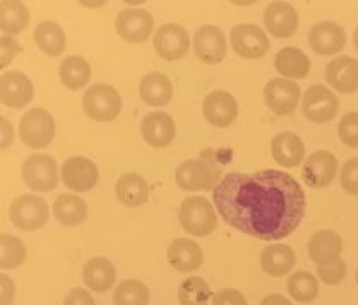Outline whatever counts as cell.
Segmentation results:
<instances>
[{
    "label": "cell",
    "instance_id": "6da1fadb",
    "mask_svg": "<svg viewBox=\"0 0 358 305\" xmlns=\"http://www.w3.org/2000/svg\"><path fill=\"white\" fill-rule=\"evenodd\" d=\"M213 197L230 227L259 240L287 239L299 228L307 206L302 185L280 170L228 173Z\"/></svg>",
    "mask_w": 358,
    "mask_h": 305
},
{
    "label": "cell",
    "instance_id": "484cf974",
    "mask_svg": "<svg viewBox=\"0 0 358 305\" xmlns=\"http://www.w3.org/2000/svg\"><path fill=\"white\" fill-rule=\"evenodd\" d=\"M295 253L290 246L287 243H274V246H268L261 253V266L264 273L269 276L280 278L285 276L287 273L292 271L295 266Z\"/></svg>",
    "mask_w": 358,
    "mask_h": 305
},
{
    "label": "cell",
    "instance_id": "30bf717a",
    "mask_svg": "<svg viewBox=\"0 0 358 305\" xmlns=\"http://www.w3.org/2000/svg\"><path fill=\"white\" fill-rule=\"evenodd\" d=\"M231 47L243 59L256 60L269 50V40L266 33L256 24H238L230 33Z\"/></svg>",
    "mask_w": 358,
    "mask_h": 305
},
{
    "label": "cell",
    "instance_id": "e0dca14e",
    "mask_svg": "<svg viewBox=\"0 0 358 305\" xmlns=\"http://www.w3.org/2000/svg\"><path fill=\"white\" fill-rule=\"evenodd\" d=\"M308 43L319 55H334L345 47L346 33L336 22L322 21L312 26L308 31Z\"/></svg>",
    "mask_w": 358,
    "mask_h": 305
},
{
    "label": "cell",
    "instance_id": "2e32d148",
    "mask_svg": "<svg viewBox=\"0 0 358 305\" xmlns=\"http://www.w3.org/2000/svg\"><path fill=\"white\" fill-rule=\"evenodd\" d=\"M33 83L22 72L13 71L2 74L0 79V100L9 108H22L33 98Z\"/></svg>",
    "mask_w": 358,
    "mask_h": 305
},
{
    "label": "cell",
    "instance_id": "1f68e13d",
    "mask_svg": "<svg viewBox=\"0 0 358 305\" xmlns=\"http://www.w3.org/2000/svg\"><path fill=\"white\" fill-rule=\"evenodd\" d=\"M60 81L69 90H81L90 83L91 67L83 57H67L59 69Z\"/></svg>",
    "mask_w": 358,
    "mask_h": 305
},
{
    "label": "cell",
    "instance_id": "7a4b0ae2",
    "mask_svg": "<svg viewBox=\"0 0 358 305\" xmlns=\"http://www.w3.org/2000/svg\"><path fill=\"white\" fill-rule=\"evenodd\" d=\"M222 169L211 156L187 159L177 169V184L180 189L190 190H209L220 184Z\"/></svg>",
    "mask_w": 358,
    "mask_h": 305
},
{
    "label": "cell",
    "instance_id": "d6a6232c",
    "mask_svg": "<svg viewBox=\"0 0 358 305\" xmlns=\"http://www.w3.org/2000/svg\"><path fill=\"white\" fill-rule=\"evenodd\" d=\"M29 24V10L22 2L3 0L0 3V28L2 33H21Z\"/></svg>",
    "mask_w": 358,
    "mask_h": 305
},
{
    "label": "cell",
    "instance_id": "d590c367",
    "mask_svg": "<svg viewBox=\"0 0 358 305\" xmlns=\"http://www.w3.org/2000/svg\"><path fill=\"white\" fill-rule=\"evenodd\" d=\"M115 305H148L150 304V290L139 280H125L113 293Z\"/></svg>",
    "mask_w": 358,
    "mask_h": 305
},
{
    "label": "cell",
    "instance_id": "ee69618b",
    "mask_svg": "<svg viewBox=\"0 0 358 305\" xmlns=\"http://www.w3.org/2000/svg\"><path fill=\"white\" fill-rule=\"evenodd\" d=\"M0 285H2V300L0 305H10L14 300V283L7 274L0 276Z\"/></svg>",
    "mask_w": 358,
    "mask_h": 305
},
{
    "label": "cell",
    "instance_id": "83f0119b",
    "mask_svg": "<svg viewBox=\"0 0 358 305\" xmlns=\"http://www.w3.org/2000/svg\"><path fill=\"white\" fill-rule=\"evenodd\" d=\"M139 94L143 101L150 106H163L171 100L173 86L171 81L162 72H151L141 79Z\"/></svg>",
    "mask_w": 358,
    "mask_h": 305
},
{
    "label": "cell",
    "instance_id": "7bdbcfd3",
    "mask_svg": "<svg viewBox=\"0 0 358 305\" xmlns=\"http://www.w3.org/2000/svg\"><path fill=\"white\" fill-rule=\"evenodd\" d=\"M64 305H94L93 297L85 288H72L67 293Z\"/></svg>",
    "mask_w": 358,
    "mask_h": 305
},
{
    "label": "cell",
    "instance_id": "d4e9b609",
    "mask_svg": "<svg viewBox=\"0 0 358 305\" xmlns=\"http://www.w3.org/2000/svg\"><path fill=\"white\" fill-rule=\"evenodd\" d=\"M115 268L106 257H93L83 269V280L86 287L96 293H105L115 283Z\"/></svg>",
    "mask_w": 358,
    "mask_h": 305
},
{
    "label": "cell",
    "instance_id": "c3c4849f",
    "mask_svg": "<svg viewBox=\"0 0 358 305\" xmlns=\"http://www.w3.org/2000/svg\"><path fill=\"white\" fill-rule=\"evenodd\" d=\"M357 285H358V269H357Z\"/></svg>",
    "mask_w": 358,
    "mask_h": 305
},
{
    "label": "cell",
    "instance_id": "74e56055",
    "mask_svg": "<svg viewBox=\"0 0 358 305\" xmlns=\"http://www.w3.org/2000/svg\"><path fill=\"white\" fill-rule=\"evenodd\" d=\"M338 134L346 146L358 148V113L350 112L341 117L338 125Z\"/></svg>",
    "mask_w": 358,
    "mask_h": 305
},
{
    "label": "cell",
    "instance_id": "52a82bcc",
    "mask_svg": "<svg viewBox=\"0 0 358 305\" xmlns=\"http://www.w3.org/2000/svg\"><path fill=\"white\" fill-rule=\"evenodd\" d=\"M22 178L29 189L38 192H48L59 182V166L48 155H33L22 163Z\"/></svg>",
    "mask_w": 358,
    "mask_h": 305
},
{
    "label": "cell",
    "instance_id": "bcb514c9",
    "mask_svg": "<svg viewBox=\"0 0 358 305\" xmlns=\"http://www.w3.org/2000/svg\"><path fill=\"white\" fill-rule=\"evenodd\" d=\"M259 305H293L287 297L280 295V293H271V295L264 297Z\"/></svg>",
    "mask_w": 358,
    "mask_h": 305
},
{
    "label": "cell",
    "instance_id": "7dc6e473",
    "mask_svg": "<svg viewBox=\"0 0 358 305\" xmlns=\"http://www.w3.org/2000/svg\"><path fill=\"white\" fill-rule=\"evenodd\" d=\"M353 43H355V47L358 50V28L355 29V33H353Z\"/></svg>",
    "mask_w": 358,
    "mask_h": 305
},
{
    "label": "cell",
    "instance_id": "9c48e42d",
    "mask_svg": "<svg viewBox=\"0 0 358 305\" xmlns=\"http://www.w3.org/2000/svg\"><path fill=\"white\" fill-rule=\"evenodd\" d=\"M264 101L276 115H290L300 101V86L292 79H271L264 87Z\"/></svg>",
    "mask_w": 358,
    "mask_h": 305
},
{
    "label": "cell",
    "instance_id": "4316f807",
    "mask_svg": "<svg viewBox=\"0 0 358 305\" xmlns=\"http://www.w3.org/2000/svg\"><path fill=\"white\" fill-rule=\"evenodd\" d=\"M274 67L285 79H306L310 72V60L300 48L285 47L274 57Z\"/></svg>",
    "mask_w": 358,
    "mask_h": 305
},
{
    "label": "cell",
    "instance_id": "ac0fdd59",
    "mask_svg": "<svg viewBox=\"0 0 358 305\" xmlns=\"http://www.w3.org/2000/svg\"><path fill=\"white\" fill-rule=\"evenodd\" d=\"M266 29L276 38H290L299 29V13L290 3L273 2L264 10Z\"/></svg>",
    "mask_w": 358,
    "mask_h": 305
},
{
    "label": "cell",
    "instance_id": "d6986e66",
    "mask_svg": "<svg viewBox=\"0 0 358 305\" xmlns=\"http://www.w3.org/2000/svg\"><path fill=\"white\" fill-rule=\"evenodd\" d=\"M237 115L238 105L228 91H213L204 98V117L215 127H228Z\"/></svg>",
    "mask_w": 358,
    "mask_h": 305
},
{
    "label": "cell",
    "instance_id": "4fadbf2b",
    "mask_svg": "<svg viewBox=\"0 0 358 305\" xmlns=\"http://www.w3.org/2000/svg\"><path fill=\"white\" fill-rule=\"evenodd\" d=\"M336 170V156L333 152L321 150L308 156L306 165H303L302 177L306 184L312 189H322V187L329 185L334 180Z\"/></svg>",
    "mask_w": 358,
    "mask_h": 305
},
{
    "label": "cell",
    "instance_id": "5b68a950",
    "mask_svg": "<svg viewBox=\"0 0 358 305\" xmlns=\"http://www.w3.org/2000/svg\"><path fill=\"white\" fill-rule=\"evenodd\" d=\"M55 136V122L50 112L43 108H31L22 115L19 124V137L28 148L41 150L48 146Z\"/></svg>",
    "mask_w": 358,
    "mask_h": 305
},
{
    "label": "cell",
    "instance_id": "44dd1931",
    "mask_svg": "<svg viewBox=\"0 0 358 305\" xmlns=\"http://www.w3.org/2000/svg\"><path fill=\"white\" fill-rule=\"evenodd\" d=\"M166 257H169L170 266H173V269H177L178 273H192L201 268L204 255L196 240L175 239L170 243Z\"/></svg>",
    "mask_w": 358,
    "mask_h": 305
},
{
    "label": "cell",
    "instance_id": "f1b7e54d",
    "mask_svg": "<svg viewBox=\"0 0 358 305\" xmlns=\"http://www.w3.org/2000/svg\"><path fill=\"white\" fill-rule=\"evenodd\" d=\"M115 192L122 204L127 208H137L148 201L150 187L139 173H125L117 180Z\"/></svg>",
    "mask_w": 358,
    "mask_h": 305
},
{
    "label": "cell",
    "instance_id": "7402d4cb",
    "mask_svg": "<svg viewBox=\"0 0 358 305\" xmlns=\"http://www.w3.org/2000/svg\"><path fill=\"white\" fill-rule=\"evenodd\" d=\"M144 141L155 148H165L175 137V122L169 113L151 112L141 122Z\"/></svg>",
    "mask_w": 358,
    "mask_h": 305
},
{
    "label": "cell",
    "instance_id": "f6af8a7d",
    "mask_svg": "<svg viewBox=\"0 0 358 305\" xmlns=\"http://www.w3.org/2000/svg\"><path fill=\"white\" fill-rule=\"evenodd\" d=\"M0 125H2V148H7L10 143H13V137H14L13 125H10L9 120L3 119V117L2 120H0Z\"/></svg>",
    "mask_w": 358,
    "mask_h": 305
},
{
    "label": "cell",
    "instance_id": "7c38bea8",
    "mask_svg": "<svg viewBox=\"0 0 358 305\" xmlns=\"http://www.w3.org/2000/svg\"><path fill=\"white\" fill-rule=\"evenodd\" d=\"M155 19L146 9H124L117 16L115 28L129 43H143L153 33Z\"/></svg>",
    "mask_w": 358,
    "mask_h": 305
},
{
    "label": "cell",
    "instance_id": "836d02e7",
    "mask_svg": "<svg viewBox=\"0 0 358 305\" xmlns=\"http://www.w3.org/2000/svg\"><path fill=\"white\" fill-rule=\"evenodd\" d=\"M288 293L292 299H295L300 304H308L315 300L319 293V283L315 276L308 271H296L293 273L288 280Z\"/></svg>",
    "mask_w": 358,
    "mask_h": 305
},
{
    "label": "cell",
    "instance_id": "9a60e30c",
    "mask_svg": "<svg viewBox=\"0 0 358 305\" xmlns=\"http://www.w3.org/2000/svg\"><path fill=\"white\" fill-rule=\"evenodd\" d=\"M189 33L180 24H163L155 33V50L165 60H178L189 50Z\"/></svg>",
    "mask_w": 358,
    "mask_h": 305
},
{
    "label": "cell",
    "instance_id": "8992f818",
    "mask_svg": "<svg viewBox=\"0 0 358 305\" xmlns=\"http://www.w3.org/2000/svg\"><path fill=\"white\" fill-rule=\"evenodd\" d=\"M9 216L17 228L24 232L38 230L45 227L48 221V206L41 197L19 196L13 201L9 208Z\"/></svg>",
    "mask_w": 358,
    "mask_h": 305
},
{
    "label": "cell",
    "instance_id": "ba28073f",
    "mask_svg": "<svg viewBox=\"0 0 358 305\" xmlns=\"http://www.w3.org/2000/svg\"><path fill=\"white\" fill-rule=\"evenodd\" d=\"M338 108H340L338 98L334 97L333 91L324 86H310L303 94L302 112L306 119L314 122V124L331 122L338 115Z\"/></svg>",
    "mask_w": 358,
    "mask_h": 305
},
{
    "label": "cell",
    "instance_id": "f35d334b",
    "mask_svg": "<svg viewBox=\"0 0 358 305\" xmlns=\"http://www.w3.org/2000/svg\"><path fill=\"white\" fill-rule=\"evenodd\" d=\"M317 274L326 285L341 283L346 276L345 261H341V259H334V261L317 266Z\"/></svg>",
    "mask_w": 358,
    "mask_h": 305
},
{
    "label": "cell",
    "instance_id": "cb8c5ba5",
    "mask_svg": "<svg viewBox=\"0 0 358 305\" xmlns=\"http://www.w3.org/2000/svg\"><path fill=\"white\" fill-rule=\"evenodd\" d=\"M343 253V240L336 232L321 230L308 242V257L317 266L340 259Z\"/></svg>",
    "mask_w": 358,
    "mask_h": 305
},
{
    "label": "cell",
    "instance_id": "f546056e",
    "mask_svg": "<svg viewBox=\"0 0 358 305\" xmlns=\"http://www.w3.org/2000/svg\"><path fill=\"white\" fill-rule=\"evenodd\" d=\"M53 215L59 223L66 227H76L87 218V206L83 197L74 196V194H62L53 203Z\"/></svg>",
    "mask_w": 358,
    "mask_h": 305
},
{
    "label": "cell",
    "instance_id": "603a6c76",
    "mask_svg": "<svg viewBox=\"0 0 358 305\" xmlns=\"http://www.w3.org/2000/svg\"><path fill=\"white\" fill-rule=\"evenodd\" d=\"M271 152L278 165L285 166V169H293V166L300 165L306 156V144L293 132H281L273 137Z\"/></svg>",
    "mask_w": 358,
    "mask_h": 305
},
{
    "label": "cell",
    "instance_id": "277c9868",
    "mask_svg": "<svg viewBox=\"0 0 358 305\" xmlns=\"http://www.w3.org/2000/svg\"><path fill=\"white\" fill-rule=\"evenodd\" d=\"M83 110L90 119L96 122H112L122 110L119 91L110 85H94L87 87L83 97Z\"/></svg>",
    "mask_w": 358,
    "mask_h": 305
},
{
    "label": "cell",
    "instance_id": "8d00e7d4",
    "mask_svg": "<svg viewBox=\"0 0 358 305\" xmlns=\"http://www.w3.org/2000/svg\"><path fill=\"white\" fill-rule=\"evenodd\" d=\"M0 246H2V257H0L2 269H14L24 262L26 247L21 240L9 234H2L0 235Z\"/></svg>",
    "mask_w": 358,
    "mask_h": 305
},
{
    "label": "cell",
    "instance_id": "e575fe53",
    "mask_svg": "<svg viewBox=\"0 0 358 305\" xmlns=\"http://www.w3.org/2000/svg\"><path fill=\"white\" fill-rule=\"evenodd\" d=\"M209 297H211L209 285L199 276H189L178 288L180 305H208Z\"/></svg>",
    "mask_w": 358,
    "mask_h": 305
},
{
    "label": "cell",
    "instance_id": "5bb4252c",
    "mask_svg": "<svg viewBox=\"0 0 358 305\" xmlns=\"http://www.w3.org/2000/svg\"><path fill=\"white\" fill-rule=\"evenodd\" d=\"M194 50H196L197 59L209 66L222 62L227 57V40L222 29L209 24L197 29L194 36Z\"/></svg>",
    "mask_w": 358,
    "mask_h": 305
},
{
    "label": "cell",
    "instance_id": "8fae6325",
    "mask_svg": "<svg viewBox=\"0 0 358 305\" xmlns=\"http://www.w3.org/2000/svg\"><path fill=\"white\" fill-rule=\"evenodd\" d=\"M62 173V182L67 189L74 190V192H86L91 190L98 184V173L96 165L91 159L85 156H72L60 169Z\"/></svg>",
    "mask_w": 358,
    "mask_h": 305
},
{
    "label": "cell",
    "instance_id": "60d3db41",
    "mask_svg": "<svg viewBox=\"0 0 358 305\" xmlns=\"http://www.w3.org/2000/svg\"><path fill=\"white\" fill-rule=\"evenodd\" d=\"M211 305H249L243 293L234 288H223L213 295Z\"/></svg>",
    "mask_w": 358,
    "mask_h": 305
},
{
    "label": "cell",
    "instance_id": "4dcf8cb0",
    "mask_svg": "<svg viewBox=\"0 0 358 305\" xmlns=\"http://www.w3.org/2000/svg\"><path fill=\"white\" fill-rule=\"evenodd\" d=\"M34 41L45 55L59 57L66 48V33L57 22L43 21L34 29Z\"/></svg>",
    "mask_w": 358,
    "mask_h": 305
},
{
    "label": "cell",
    "instance_id": "3957f363",
    "mask_svg": "<svg viewBox=\"0 0 358 305\" xmlns=\"http://www.w3.org/2000/svg\"><path fill=\"white\" fill-rule=\"evenodd\" d=\"M182 228L190 235L206 237L213 234L216 228V213L211 203L206 197H187L180 206L178 211Z\"/></svg>",
    "mask_w": 358,
    "mask_h": 305
},
{
    "label": "cell",
    "instance_id": "ab89813d",
    "mask_svg": "<svg viewBox=\"0 0 358 305\" xmlns=\"http://www.w3.org/2000/svg\"><path fill=\"white\" fill-rule=\"evenodd\" d=\"M341 187L350 196H358V158L348 159L343 166Z\"/></svg>",
    "mask_w": 358,
    "mask_h": 305
},
{
    "label": "cell",
    "instance_id": "b9f144b4",
    "mask_svg": "<svg viewBox=\"0 0 358 305\" xmlns=\"http://www.w3.org/2000/svg\"><path fill=\"white\" fill-rule=\"evenodd\" d=\"M0 47H2V57H0V69H6L7 66H9L10 62H13L14 57L17 55V53H21V45L17 43L14 38L10 36H3L0 38Z\"/></svg>",
    "mask_w": 358,
    "mask_h": 305
},
{
    "label": "cell",
    "instance_id": "ffe728a7",
    "mask_svg": "<svg viewBox=\"0 0 358 305\" xmlns=\"http://www.w3.org/2000/svg\"><path fill=\"white\" fill-rule=\"evenodd\" d=\"M326 79L343 94L355 93L358 91V60L348 55L336 57L327 64Z\"/></svg>",
    "mask_w": 358,
    "mask_h": 305
}]
</instances>
